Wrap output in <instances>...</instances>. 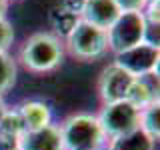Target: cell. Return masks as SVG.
<instances>
[{"label":"cell","instance_id":"obj_1","mask_svg":"<svg viewBox=\"0 0 160 150\" xmlns=\"http://www.w3.org/2000/svg\"><path fill=\"white\" fill-rule=\"evenodd\" d=\"M64 40L54 32H34L24 40L18 60L30 72H50L64 60Z\"/></svg>","mask_w":160,"mask_h":150},{"label":"cell","instance_id":"obj_2","mask_svg":"<svg viewBox=\"0 0 160 150\" xmlns=\"http://www.w3.org/2000/svg\"><path fill=\"white\" fill-rule=\"evenodd\" d=\"M58 128L64 150H102L108 140L96 114L90 112L70 114Z\"/></svg>","mask_w":160,"mask_h":150},{"label":"cell","instance_id":"obj_3","mask_svg":"<svg viewBox=\"0 0 160 150\" xmlns=\"http://www.w3.org/2000/svg\"><path fill=\"white\" fill-rule=\"evenodd\" d=\"M64 50H68L74 58L82 60V62L96 60L108 52L106 30L90 22H84V20H78L76 26L64 38Z\"/></svg>","mask_w":160,"mask_h":150},{"label":"cell","instance_id":"obj_4","mask_svg":"<svg viewBox=\"0 0 160 150\" xmlns=\"http://www.w3.org/2000/svg\"><path fill=\"white\" fill-rule=\"evenodd\" d=\"M146 20L142 12H120V16L106 30L108 50L114 54L136 46L146 40Z\"/></svg>","mask_w":160,"mask_h":150},{"label":"cell","instance_id":"obj_5","mask_svg":"<svg viewBox=\"0 0 160 150\" xmlns=\"http://www.w3.org/2000/svg\"><path fill=\"white\" fill-rule=\"evenodd\" d=\"M100 126H102L106 138H118L122 134H128L138 128L140 110L128 102V100H118V102L102 104V110L96 114Z\"/></svg>","mask_w":160,"mask_h":150},{"label":"cell","instance_id":"obj_6","mask_svg":"<svg viewBox=\"0 0 160 150\" xmlns=\"http://www.w3.org/2000/svg\"><path fill=\"white\" fill-rule=\"evenodd\" d=\"M158 60H160V48L148 42H140L136 46L124 50V52L114 54V64L126 70L134 78L158 72Z\"/></svg>","mask_w":160,"mask_h":150},{"label":"cell","instance_id":"obj_7","mask_svg":"<svg viewBox=\"0 0 160 150\" xmlns=\"http://www.w3.org/2000/svg\"><path fill=\"white\" fill-rule=\"evenodd\" d=\"M134 76H130L126 70H122L116 64H110L100 72L98 76V96L102 100V104H110V102H118V100H126L128 90L132 86Z\"/></svg>","mask_w":160,"mask_h":150},{"label":"cell","instance_id":"obj_8","mask_svg":"<svg viewBox=\"0 0 160 150\" xmlns=\"http://www.w3.org/2000/svg\"><path fill=\"white\" fill-rule=\"evenodd\" d=\"M18 150H64L62 136H60L58 124H48L38 130H26L16 140Z\"/></svg>","mask_w":160,"mask_h":150},{"label":"cell","instance_id":"obj_9","mask_svg":"<svg viewBox=\"0 0 160 150\" xmlns=\"http://www.w3.org/2000/svg\"><path fill=\"white\" fill-rule=\"evenodd\" d=\"M120 16V8L114 0H82L80 6V20L90 22L94 26L108 30L110 24Z\"/></svg>","mask_w":160,"mask_h":150},{"label":"cell","instance_id":"obj_10","mask_svg":"<svg viewBox=\"0 0 160 150\" xmlns=\"http://www.w3.org/2000/svg\"><path fill=\"white\" fill-rule=\"evenodd\" d=\"M126 100L138 110L146 108L150 104H156L158 102V72L134 78Z\"/></svg>","mask_w":160,"mask_h":150},{"label":"cell","instance_id":"obj_11","mask_svg":"<svg viewBox=\"0 0 160 150\" xmlns=\"http://www.w3.org/2000/svg\"><path fill=\"white\" fill-rule=\"evenodd\" d=\"M20 120H22L24 132L26 130H38L52 124V108L44 100H24L16 108Z\"/></svg>","mask_w":160,"mask_h":150},{"label":"cell","instance_id":"obj_12","mask_svg":"<svg viewBox=\"0 0 160 150\" xmlns=\"http://www.w3.org/2000/svg\"><path fill=\"white\" fill-rule=\"evenodd\" d=\"M80 6H82V0L76 4H72V0H64L60 6L50 10V26L56 36L64 40L70 30L76 26V22L80 20Z\"/></svg>","mask_w":160,"mask_h":150},{"label":"cell","instance_id":"obj_13","mask_svg":"<svg viewBox=\"0 0 160 150\" xmlns=\"http://www.w3.org/2000/svg\"><path fill=\"white\" fill-rule=\"evenodd\" d=\"M154 146H156V140L150 138L140 128L108 140V150H154Z\"/></svg>","mask_w":160,"mask_h":150},{"label":"cell","instance_id":"obj_14","mask_svg":"<svg viewBox=\"0 0 160 150\" xmlns=\"http://www.w3.org/2000/svg\"><path fill=\"white\" fill-rule=\"evenodd\" d=\"M138 128L142 132H146L150 138L158 140V136H160V104L158 102L140 110Z\"/></svg>","mask_w":160,"mask_h":150},{"label":"cell","instance_id":"obj_15","mask_svg":"<svg viewBox=\"0 0 160 150\" xmlns=\"http://www.w3.org/2000/svg\"><path fill=\"white\" fill-rule=\"evenodd\" d=\"M16 82V62L8 52H0V96L6 94Z\"/></svg>","mask_w":160,"mask_h":150},{"label":"cell","instance_id":"obj_16","mask_svg":"<svg viewBox=\"0 0 160 150\" xmlns=\"http://www.w3.org/2000/svg\"><path fill=\"white\" fill-rule=\"evenodd\" d=\"M14 42V28L6 18L0 20V52H8Z\"/></svg>","mask_w":160,"mask_h":150},{"label":"cell","instance_id":"obj_17","mask_svg":"<svg viewBox=\"0 0 160 150\" xmlns=\"http://www.w3.org/2000/svg\"><path fill=\"white\" fill-rule=\"evenodd\" d=\"M120 12H142L148 0H114Z\"/></svg>","mask_w":160,"mask_h":150},{"label":"cell","instance_id":"obj_18","mask_svg":"<svg viewBox=\"0 0 160 150\" xmlns=\"http://www.w3.org/2000/svg\"><path fill=\"white\" fill-rule=\"evenodd\" d=\"M6 112H8V108H6V102H4V98L0 96V124H2L4 116H6Z\"/></svg>","mask_w":160,"mask_h":150},{"label":"cell","instance_id":"obj_19","mask_svg":"<svg viewBox=\"0 0 160 150\" xmlns=\"http://www.w3.org/2000/svg\"><path fill=\"white\" fill-rule=\"evenodd\" d=\"M6 12H8V2L6 0H0V20L6 18Z\"/></svg>","mask_w":160,"mask_h":150},{"label":"cell","instance_id":"obj_20","mask_svg":"<svg viewBox=\"0 0 160 150\" xmlns=\"http://www.w3.org/2000/svg\"><path fill=\"white\" fill-rule=\"evenodd\" d=\"M8 150H18V148H8Z\"/></svg>","mask_w":160,"mask_h":150},{"label":"cell","instance_id":"obj_21","mask_svg":"<svg viewBox=\"0 0 160 150\" xmlns=\"http://www.w3.org/2000/svg\"><path fill=\"white\" fill-rule=\"evenodd\" d=\"M6 2H10V0H6Z\"/></svg>","mask_w":160,"mask_h":150},{"label":"cell","instance_id":"obj_22","mask_svg":"<svg viewBox=\"0 0 160 150\" xmlns=\"http://www.w3.org/2000/svg\"><path fill=\"white\" fill-rule=\"evenodd\" d=\"M102 150H104V148H102Z\"/></svg>","mask_w":160,"mask_h":150}]
</instances>
